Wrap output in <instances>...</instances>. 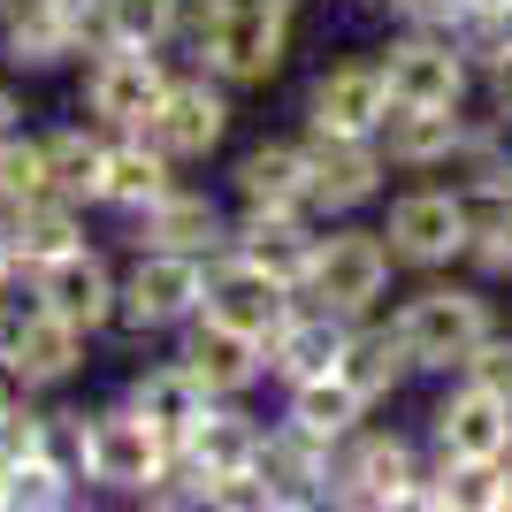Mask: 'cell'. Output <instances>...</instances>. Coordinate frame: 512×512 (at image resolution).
Instances as JSON below:
<instances>
[{"mask_svg": "<svg viewBox=\"0 0 512 512\" xmlns=\"http://www.w3.org/2000/svg\"><path fill=\"white\" fill-rule=\"evenodd\" d=\"M192 54L207 77H222L230 92L276 85L291 62V31H299V0H199L192 16Z\"/></svg>", "mask_w": 512, "mask_h": 512, "instance_id": "6da1fadb", "label": "cell"}, {"mask_svg": "<svg viewBox=\"0 0 512 512\" xmlns=\"http://www.w3.org/2000/svg\"><path fill=\"white\" fill-rule=\"evenodd\" d=\"M390 321H398V337H406L421 375H459L467 352L497 329V306H490L482 283H428V291H413Z\"/></svg>", "mask_w": 512, "mask_h": 512, "instance_id": "7a4b0ae2", "label": "cell"}, {"mask_svg": "<svg viewBox=\"0 0 512 512\" xmlns=\"http://www.w3.org/2000/svg\"><path fill=\"white\" fill-rule=\"evenodd\" d=\"M421 451L398 436V428H352L337 451H329V505H360V512H398L421 490Z\"/></svg>", "mask_w": 512, "mask_h": 512, "instance_id": "3957f363", "label": "cell"}, {"mask_svg": "<svg viewBox=\"0 0 512 512\" xmlns=\"http://www.w3.org/2000/svg\"><path fill=\"white\" fill-rule=\"evenodd\" d=\"M390 245H383V230H360V222H344L337 214V230H321L314 237V268H306V299L314 306H329V314H344V321H360V314H375L383 306V291H390Z\"/></svg>", "mask_w": 512, "mask_h": 512, "instance_id": "277c9868", "label": "cell"}, {"mask_svg": "<svg viewBox=\"0 0 512 512\" xmlns=\"http://www.w3.org/2000/svg\"><path fill=\"white\" fill-rule=\"evenodd\" d=\"M383 245L398 268H421V276L459 268L467 260V192L459 184H413V192H398L383 214Z\"/></svg>", "mask_w": 512, "mask_h": 512, "instance_id": "5b68a950", "label": "cell"}, {"mask_svg": "<svg viewBox=\"0 0 512 512\" xmlns=\"http://www.w3.org/2000/svg\"><path fill=\"white\" fill-rule=\"evenodd\" d=\"M199 306H207V260H192V253H153V245H138V268L115 283V321H123L130 337L184 329Z\"/></svg>", "mask_w": 512, "mask_h": 512, "instance_id": "8992f818", "label": "cell"}, {"mask_svg": "<svg viewBox=\"0 0 512 512\" xmlns=\"http://www.w3.org/2000/svg\"><path fill=\"white\" fill-rule=\"evenodd\" d=\"M375 62H383L390 107H467L474 62H467V46H459V31H421V23H406Z\"/></svg>", "mask_w": 512, "mask_h": 512, "instance_id": "52a82bcc", "label": "cell"}, {"mask_svg": "<svg viewBox=\"0 0 512 512\" xmlns=\"http://www.w3.org/2000/svg\"><path fill=\"white\" fill-rule=\"evenodd\" d=\"M169 467H176V436H169V428H153L130 398H123V406H107V413H92V482H100V490L146 505V490Z\"/></svg>", "mask_w": 512, "mask_h": 512, "instance_id": "ba28073f", "label": "cell"}, {"mask_svg": "<svg viewBox=\"0 0 512 512\" xmlns=\"http://www.w3.org/2000/svg\"><path fill=\"white\" fill-rule=\"evenodd\" d=\"M146 138L169 153L176 169H199V161H207V153H222V138H230V85H222V77H207V69L169 77L161 107L146 115Z\"/></svg>", "mask_w": 512, "mask_h": 512, "instance_id": "9c48e42d", "label": "cell"}, {"mask_svg": "<svg viewBox=\"0 0 512 512\" xmlns=\"http://www.w3.org/2000/svg\"><path fill=\"white\" fill-rule=\"evenodd\" d=\"M0 360L16 367V383L23 390H62L85 375V329L62 314H46L39 299L31 306H0Z\"/></svg>", "mask_w": 512, "mask_h": 512, "instance_id": "30bf717a", "label": "cell"}, {"mask_svg": "<svg viewBox=\"0 0 512 512\" xmlns=\"http://www.w3.org/2000/svg\"><path fill=\"white\" fill-rule=\"evenodd\" d=\"M176 69L153 46H100L85 69V115L100 130H146V115L161 107Z\"/></svg>", "mask_w": 512, "mask_h": 512, "instance_id": "8fae6325", "label": "cell"}, {"mask_svg": "<svg viewBox=\"0 0 512 512\" xmlns=\"http://www.w3.org/2000/svg\"><path fill=\"white\" fill-rule=\"evenodd\" d=\"M306 207L321 214V222H337V214H360L367 199L383 192V146L375 138H337V130H306Z\"/></svg>", "mask_w": 512, "mask_h": 512, "instance_id": "7c38bea8", "label": "cell"}, {"mask_svg": "<svg viewBox=\"0 0 512 512\" xmlns=\"http://www.w3.org/2000/svg\"><path fill=\"white\" fill-rule=\"evenodd\" d=\"M31 299L46 306V314H62V321H77L85 337H100L107 321H115V268H107V253L100 245H77V253H62V260H46V268H31Z\"/></svg>", "mask_w": 512, "mask_h": 512, "instance_id": "4fadbf2b", "label": "cell"}, {"mask_svg": "<svg viewBox=\"0 0 512 512\" xmlns=\"http://www.w3.org/2000/svg\"><path fill=\"white\" fill-rule=\"evenodd\" d=\"M291 299H299V291L283 276H268V268H253L245 253L222 245V253L207 260V306H199V314H214V321H230V329H245V337L268 344V329L291 314Z\"/></svg>", "mask_w": 512, "mask_h": 512, "instance_id": "5bb4252c", "label": "cell"}, {"mask_svg": "<svg viewBox=\"0 0 512 512\" xmlns=\"http://www.w3.org/2000/svg\"><path fill=\"white\" fill-rule=\"evenodd\" d=\"M390 115V85H383V62H329L306 92V130H337V138H375Z\"/></svg>", "mask_w": 512, "mask_h": 512, "instance_id": "9a60e30c", "label": "cell"}, {"mask_svg": "<svg viewBox=\"0 0 512 512\" xmlns=\"http://www.w3.org/2000/svg\"><path fill=\"white\" fill-rule=\"evenodd\" d=\"M428 436H436L444 459H512V406L497 390L459 375V383L436 398V413H428Z\"/></svg>", "mask_w": 512, "mask_h": 512, "instance_id": "2e32d148", "label": "cell"}, {"mask_svg": "<svg viewBox=\"0 0 512 512\" xmlns=\"http://www.w3.org/2000/svg\"><path fill=\"white\" fill-rule=\"evenodd\" d=\"M0 54L8 69H54L85 54V0H0Z\"/></svg>", "mask_w": 512, "mask_h": 512, "instance_id": "e0dca14e", "label": "cell"}, {"mask_svg": "<svg viewBox=\"0 0 512 512\" xmlns=\"http://www.w3.org/2000/svg\"><path fill=\"white\" fill-rule=\"evenodd\" d=\"M344 337H352V321L329 314V306H314L299 291L291 314L268 329V375H276L283 390H291V383H314V375H329V367L344 360Z\"/></svg>", "mask_w": 512, "mask_h": 512, "instance_id": "ac0fdd59", "label": "cell"}, {"mask_svg": "<svg viewBox=\"0 0 512 512\" xmlns=\"http://www.w3.org/2000/svg\"><path fill=\"white\" fill-rule=\"evenodd\" d=\"M314 214L306 207H237L230 222V253H245L253 268H268V276H283L291 291L306 283V268H314Z\"/></svg>", "mask_w": 512, "mask_h": 512, "instance_id": "d6986e66", "label": "cell"}, {"mask_svg": "<svg viewBox=\"0 0 512 512\" xmlns=\"http://www.w3.org/2000/svg\"><path fill=\"white\" fill-rule=\"evenodd\" d=\"M176 360L192 367L214 398H245V390L268 375V344L245 337V329H230V321H214V314H192V321H184V352H176Z\"/></svg>", "mask_w": 512, "mask_h": 512, "instance_id": "ffe728a7", "label": "cell"}, {"mask_svg": "<svg viewBox=\"0 0 512 512\" xmlns=\"http://www.w3.org/2000/svg\"><path fill=\"white\" fill-rule=\"evenodd\" d=\"M138 222V245H153V253H192V260H214L222 245H230V214L214 207L207 192H192V184H176L169 199H153L146 214H130Z\"/></svg>", "mask_w": 512, "mask_h": 512, "instance_id": "44dd1931", "label": "cell"}, {"mask_svg": "<svg viewBox=\"0 0 512 512\" xmlns=\"http://www.w3.org/2000/svg\"><path fill=\"white\" fill-rule=\"evenodd\" d=\"M459 138H467V115H459V107H390L383 130H375L383 161L390 169H413V176H444Z\"/></svg>", "mask_w": 512, "mask_h": 512, "instance_id": "7402d4cb", "label": "cell"}, {"mask_svg": "<svg viewBox=\"0 0 512 512\" xmlns=\"http://www.w3.org/2000/svg\"><path fill=\"white\" fill-rule=\"evenodd\" d=\"M176 192V161L153 146L146 130H107V176H100V207L115 214H146L153 199Z\"/></svg>", "mask_w": 512, "mask_h": 512, "instance_id": "603a6c76", "label": "cell"}, {"mask_svg": "<svg viewBox=\"0 0 512 512\" xmlns=\"http://www.w3.org/2000/svg\"><path fill=\"white\" fill-rule=\"evenodd\" d=\"M337 375L352 390H360L367 406H383V398H398V390L421 375L413 367V352H406V337H398V321H375V314H360L352 321V337H344V360H337Z\"/></svg>", "mask_w": 512, "mask_h": 512, "instance_id": "cb8c5ba5", "label": "cell"}, {"mask_svg": "<svg viewBox=\"0 0 512 512\" xmlns=\"http://www.w3.org/2000/svg\"><path fill=\"white\" fill-rule=\"evenodd\" d=\"M260 474L276 490V512H299V505H329V444H314L306 428L276 421L260 436Z\"/></svg>", "mask_w": 512, "mask_h": 512, "instance_id": "d4e9b609", "label": "cell"}, {"mask_svg": "<svg viewBox=\"0 0 512 512\" xmlns=\"http://www.w3.org/2000/svg\"><path fill=\"white\" fill-rule=\"evenodd\" d=\"M260 436L268 428L253 421V413H237L230 398H214L207 413H199L192 428H184V444H176V459H192L207 482H222V474H245V467H260Z\"/></svg>", "mask_w": 512, "mask_h": 512, "instance_id": "484cf974", "label": "cell"}, {"mask_svg": "<svg viewBox=\"0 0 512 512\" xmlns=\"http://www.w3.org/2000/svg\"><path fill=\"white\" fill-rule=\"evenodd\" d=\"M184 0H85V46L100 54V46H161L184 31Z\"/></svg>", "mask_w": 512, "mask_h": 512, "instance_id": "4316f807", "label": "cell"}, {"mask_svg": "<svg viewBox=\"0 0 512 512\" xmlns=\"http://www.w3.org/2000/svg\"><path fill=\"white\" fill-rule=\"evenodd\" d=\"M100 176H107V130L100 123H62L46 130V192L69 207H100Z\"/></svg>", "mask_w": 512, "mask_h": 512, "instance_id": "83f0119b", "label": "cell"}, {"mask_svg": "<svg viewBox=\"0 0 512 512\" xmlns=\"http://www.w3.org/2000/svg\"><path fill=\"white\" fill-rule=\"evenodd\" d=\"M367 413H375V406L344 383L337 367H329V375H314V383H291V390H283V421L306 428V436H314V444H329V451H337L344 436L367 421Z\"/></svg>", "mask_w": 512, "mask_h": 512, "instance_id": "f1b7e54d", "label": "cell"}, {"mask_svg": "<svg viewBox=\"0 0 512 512\" xmlns=\"http://www.w3.org/2000/svg\"><path fill=\"white\" fill-rule=\"evenodd\" d=\"M230 184H237V207H306V146L299 138H268V146H253L237 161Z\"/></svg>", "mask_w": 512, "mask_h": 512, "instance_id": "f546056e", "label": "cell"}, {"mask_svg": "<svg viewBox=\"0 0 512 512\" xmlns=\"http://www.w3.org/2000/svg\"><path fill=\"white\" fill-rule=\"evenodd\" d=\"M123 398H130L138 413H146L153 428H169L176 444H184V428H192L199 413L214 406V390L199 383V375H192L184 360H161V367H146V375H130V390H123Z\"/></svg>", "mask_w": 512, "mask_h": 512, "instance_id": "4dcf8cb0", "label": "cell"}, {"mask_svg": "<svg viewBox=\"0 0 512 512\" xmlns=\"http://www.w3.org/2000/svg\"><path fill=\"white\" fill-rule=\"evenodd\" d=\"M467 268L490 283L512 276V176L467 184Z\"/></svg>", "mask_w": 512, "mask_h": 512, "instance_id": "1f68e13d", "label": "cell"}, {"mask_svg": "<svg viewBox=\"0 0 512 512\" xmlns=\"http://www.w3.org/2000/svg\"><path fill=\"white\" fill-rule=\"evenodd\" d=\"M85 245V207H69V199L39 192L16 207V268L31 276V268H46V260H62Z\"/></svg>", "mask_w": 512, "mask_h": 512, "instance_id": "d6a6232c", "label": "cell"}, {"mask_svg": "<svg viewBox=\"0 0 512 512\" xmlns=\"http://www.w3.org/2000/svg\"><path fill=\"white\" fill-rule=\"evenodd\" d=\"M77 505V474L54 467V459H23V467H8V482H0V512H69Z\"/></svg>", "mask_w": 512, "mask_h": 512, "instance_id": "836d02e7", "label": "cell"}, {"mask_svg": "<svg viewBox=\"0 0 512 512\" xmlns=\"http://www.w3.org/2000/svg\"><path fill=\"white\" fill-rule=\"evenodd\" d=\"M46 192V138H31V130H0V199L8 207H23V199Z\"/></svg>", "mask_w": 512, "mask_h": 512, "instance_id": "e575fe53", "label": "cell"}, {"mask_svg": "<svg viewBox=\"0 0 512 512\" xmlns=\"http://www.w3.org/2000/svg\"><path fill=\"white\" fill-rule=\"evenodd\" d=\"M39 451L54 459V467H69L77 482H92V413H77V406H46Z\"/></svg>", "mask_w": 512, "mask_h": 512, "instance_id": "d590c367", "label": "cell"}, {"mask_svg": "<svg viewBox=\"0 0 512 512\" xmlns=\"http://www.w3.org/2000/svg\"><path fill=\"white\" fill-rule=\"evenodd\" d=\"M39 436H46V406L16 398V406L0 413V482H8V467H23V459H39Z\"/></svg>", "mask_w": 512, "mask_h": 512, "instance_id": "8d00e7d4", "label": "cell"}, {"mask_svg": "<svg viewBox=\"0 0 512 512\" xmlns=\"http://www.w3.org/2000/svg\"><path fill=\"white\" fill-rule=\"evenodd\" d=\"M459 375H467V383H482V390H497V398L512 406V329H490V337L467 352V367H459Z\"/></svg>", "mask_w": 512, "mask_h": 512, "instance_id": "74e56055", "label": "cell"}, {"mask_svg": "<svg viewBox=\"0 0 512 512\" xmlns=\"http://www.w3.org/2000/svg\"><path fill=\"white\" fill-rule=\"evenodd\" d=\"M482 85H490V115H497V123H512V54H497V62L482 69Z\"/></svg>", "mask_w": 512, "mask_h": 512, "instance_id": "f35d334b", "label": "cell"}, {"mask_svg": "<svg viewBox=\"0 0 512 512\" xmlns=\"http://www.w3.org/2000/svg\"><path fill=\"white\" fill-rule=\"evenodd\" d=\"M16 276H23V268H16V207L0 199V291H8Z\"/></svg>", "mask_w": 512, "mask_h": 512, "instance_id": "ab89813d", "label": "cell"}, {"mask_svg": "<svg viewBox=\"0 0 512 512\" xmlns=\"http://www.w3.org/2000/svg\"><path fill=\"white\" fill-rule=\"evenodd\" d=\"M16 398H31V390H23V383H16V367H8V360H0V413H8V406H16Z\"/></svg>", "mask_w": 512, "mask_h": 512, "instance_id": "60d3db41", "label": "cell"}, {"mask_svg": "<svg viewBox=\"0 0 512 512\" xmlns=\"http://www.w3.org/2000/svg\"><path fill=\"white\" fill-rule=\"evenodd\" d=\"M0 130H16V92L0 85Z\"/></svg>", "mask_w": 512, "mask_h": 512, "instance_id": "b9f144b4", "label": "cell"}, {"mask_svg": "<svg viewBox=\"0 0 512 512\" xmlns=\"http://www.w3.org/2000/svg\"><path fill=\"white\" fill-rule=\"evenodd\" d=\"M482 8H512V0H467V16H482Z\"/></svg>", "mask_w": 512, "mask_h": 512, "instance_id": "7bdbcfd3", "label": "cell"}, {"mask_svg": "<svg viewBox=\"0 0 512 512\" xmlns=\"http://www.w3.org/2000/svg\"><path fill=\"white\" fill-rule=\"evenodd\" d=\"M0 306H8V299H0Z\"/></svg>", "mask_w": 512, "mask_h": 512, "instance_id": "ee69618b", "label": "cell"}]
</instances>
